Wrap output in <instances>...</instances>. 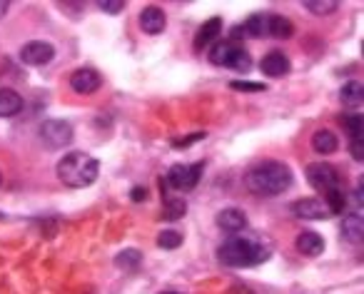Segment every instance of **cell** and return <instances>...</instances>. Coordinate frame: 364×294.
Returning <instances> with one entry per match:
<instances>
[{
  "label": "cell",
  "mask_w": 364,
  "mask_h": 294,
  "mask_svg": "<svg viewBox=\"0 0 364 294\" xmlns=\"http://www.w3.org/2000/svg\"><path fill=\"white\" fill-rule=\"evenodd\" d=\"M245 185H247L250 192L262 195V197H274V195H282L289 190V185H292V170L284 163L269 160V163H262L250 170L247 178H245Z\"/></svg>",
  "instance_id": "cell-1"
},
{
  "label": "cell",
  "mask_w": 364,
  "mask_h": 294,
  "mask_svg": "<svg viewBox=\"0 0 364 294\" xmlns=\"http://www.w3.org/2000/svg\"><path fill=\"white\" fill-rule=\"evenodd\" d=\"M269 247L255 237H232L220 244L218 257L225 267H255L269 259Z\"/></svg>",
  "instance_id": "cell-2"
},
{
  "label": "cell",
  "mask_w": 364,
  "mask_h": 294,
  "mask_svg": "<svg viewBox=\"0 0 364 294\" xmlns=\"http://www.w3.org/2000/svg\"><path fill=\"white\" fill-rule=\"evenodd\" d=\"M55 173L65 187H90L100 175V163L87 153H68L65 158H60Z\"/></svg>",
  "instance_id": "cell-3"
},
{
  "label": "cell",
  "mask_w": 364,
  "mask_h": 294,
  "mask_svg": "<svg viewBox=\"0 0 364 294\" xmlns=\"http://www.w3.org/2000/svg\"><path fill=\"white\" fill-rule=\"evenodd\" d=\"M205 163H195V165H172L167 170V185L175 190H193L195 185L203 178Z\"/></svg>",
  "instance_id": "cell-4"
},
{
  "label": "cell",
  "mask_w": 364,
  "mask_h": 294,
  "mask_svg": "<svg viewBox=\"0 0 364 294\" xmlns=\"http://www.w3.org/2000/svg\"><path fill=\"white\" fill-rule=\"evenodd\" d=\"M41 140L53 150H63L73 142V127L65 120H46L41 125Z\"/></svg>",
  "instance_id": "cell-5"
},
{
  "label": "cell",
  "mask_w": 364,
  "mask_h": 294,
  "mask_svg": "<svg viewBox=\"0 0 364 294\" xmlns=\"http://www.w3.org/2000/svg\"><path fill=\"white\" fill-rule=\"evenodd\" d=\"M307 183L319 192H329V190H334L339 185L337 170L327 163H312L307 165Z\"/></svg>",
  "instance_id": "cell-6"
},
{
  "label": "cell",
  "mask_w": 364,
  "mask_h": 294,
  "mask_svg": "<svg viewBox=\"0 0 364 294\" xmlns=\"http://www.w3.org/2000/svg\"><path fill=\"white\" fill-rule=\"evenodd\" d=\"M53 58H55V48H53L50 43L33 40L21 48V60L26 62V65H48Z\"/></svg>",
  "instance_id": "cell-7"
},
{
  "label": "cell",
  "mask_w": 364,
  "mask_h": 294,
  "mask_svg": "<svg viewBox=\"0 0 364 294\" xmlns=\"http://www.w3.org/2000/svg\"><path fill=\"white\" fill-rule=\"evenodd\" d=\"M102 85V77L95 67H80L70 75V87L77 92V95H92L97 92Z\"/></svg>",
  "instance_id": "cell-8"
},
{
  "label": "cell",
  "mask_w": 364,
  "mask_h": 294,
  "mask_svg": "<svg viewBox=\"0 0 364 294\" xmlns=\"http://www.w3.org/2000/svg\"><path fill=\"white\" fill-rule=\"evenodd\" d=\"M292 212L294 217L299 219H327L332 217L329 207L324 205V200H317V197H304V200H297L292 205Z\"/></svg>",
  "instance_id": "cell-9"
},
{
  "label": "cell",
  "mask_w": 364,
  "mask_h": 294,
  "mask_svg": "<svg viewBox=\"0 0 364 294\" xmlns=\"http://www.w3.org/2000/svg\"><path fill=\"white\" fill-rule=\"evenodd\" d=\"M259 70L264 72L267 77H282L289 72V58L284 55L282 50H272L267 53V55L262 58V62H259Z\"/></svg>",
  "instance_id": "cell-10"
},
{
  "label": "cell",
  "mask_w": 364,
  "mask_h": 294,
  "mask_svg": "<svg viewBox=\"0 0 364 294\" xmlns=\"http://www.w3.org/2000/svg\"><path fill=\"white\" fill-rule=\"evenodd\" d=\"M165 26H167V18H165V13H162L160 8H157V6L142 8L140 28L147 33V36H160V33L165 31Z\"/></svg>",
  "instance_id": "cell-11"
},
{
  "label": "cell",
  "mask_w": 364,
  "mask_h": 294,
  "mask_svg": "<svg viewBox=\"0 0 364 294\" xmlns=\"http://www.w3.org/2000/svg\"><path fill=\"white\" fill-rule=\"evenodd\" d=\"M218 227L225 229V232H242L245 227H247V217H245L242 209L237 207H225L223 212H218Z\"/></svg>",
  "instance_id": "cell-12"
},
{
  "label": "cell",
  "mask_w": 364,
  "mask_h": 294,
  "mask_svg": "<svg viewBox=\"0 0 364 294\" xmlns=\"http://www.w3.org/2000/svg\"><path fill=\"white\" fill-rule=\"evenodd\" d=\"M294 244H297V252L304 254V257H319L324 252V239L317 232H309V229L307 232H299Z\"/></svg>",
  "instance_id": "cell-13"
},
{
  "label": "cell",
  "mask_w": 364,
  "mask_h": 294,
  "mask_svg": "<svg viewBox=\"0 0 364 294\" xmlns=\"http://www.w3.org/2000/svg\"><path fill=\"white\" fill-rule=\"evenodd\" d=\"M223 33V21L220 18H210L195 36V50H205L213 40H218V36Z\"/></svg>",
  "instance_id": "cell-14"
},
{
  "label": "cell",
  "mask_w": 364,
  "mask_h": 294,
  "mask_svg": "<svg viewBox=\"0 0 364 294\" xmlns=\"http://www.w3.org/2000/svg\"><path fill=\"white\" fill-rule=\"evenodd\" d=\"M23 110V97L11 87L0 90V117H16Z\"/></svg>",
  "instance_id": "cell-15"
},
{
  "label": "cell",
  "mask_w": 364,
  "mask_h": 294,
  "mask_svg": "<svg viewBox=\"0 0 364 294\" xmlns=\"http://www.w3.org/2000/svg\"><path fill=\"white\" fill-rule=\"evenodd\" d=\"M342 237L347 242H354L359 244L364 237V222H362V214H347L342 219Z\"/></svg>",
  "instance_id": "cell-16"
},
{
  "label": "cell",
  "mask_w": 364,
  "mask_h": 294,
  "mask_svg": "<svg viewBox=\"0 0 364 294\" xmlns=\"http://www.w3.org/2000/svg\"><path fill=\"white\" fill-rule=\"evenodd\" d=\"M337 145H339V140L332 130H317L312 135V147H314V153H319V155L337 153Z\"/></svg>",
  "instance_id": "cell-17"
},
{
  "label": "cell",
  "mask_w": 364,
  "mask_h": 294,
  "mask_svg": "<svg viewBox=\"0 0 364 294\" xmlns=\"http://www.w3.org/2000/svg\"><path fill=\"white\" fill-rule=\"evenodd\" d=\"M267 36H272V38H292L294 36L292 21H287L284 16L267 13Z\"/></svg>",
  "instance_id": "cell-18"
},
{
  "label": "cell",
  "mask_w": 364,
  "mask_h": 294,
  "mask_svg": "<svg viewBox=\"0 0 364 294\" xmlns=\"http://www.w3.org/2000/svg\"><path fill=\"white\" fill-rule=\"evenodd\" d=\"M240 28H242V36H250V38L267 36V13H255V16H250Z\"/></svg>",
  "instance_id": "cell-19"
},
{
  "label": "cell",
  "mask_w": 364,
  "mask_h": 294,
  "mask_svg": "<svg viewBox=\"0 0 364 294\" xmlns=\"http://www.w3.org/2000/svg\"><path fill=\"white\" fill-rule=\"evenodd\" d=\"M362 82H347V85L342 87V92H339V100H342V105L344 107H359L362 105Z\"/></svg>",
  "instance_id": "cell-20"
},
{
  "label": "cell",
  "mask_w": 364,
  "mask_h": 294,
  "mask_svg": "<svg viewBox=\"0 0 364 294\" xmlns=\"http://www.w3.org/2000/svg\"><path fill=\"white\" fill-rule=\"evenodd\" d=\"M250 65H252V58H250V53L245 50V48H240V45L232 48L228 62H225V67H232V70H237V72H247Z\"/></svg>",
  "instance_id": "cell-21"
},
{
  "label": "cell",
  "mask_w": 364,
  "mask_h": 294,
  "mask_svg": "<svg viewBox=\"0 0 364 294\" xmlns=\"http://www.w3.org/2000/svg\"><path fill=\"white\" fill-rule=\"evenodd\" d=\"M232 48H235V43H230V40L215 43V45L208 50L210 62H213V65H223L225 67V62H228V58H230V53H232Z\"/></svg>",
  "instance_id": "cell-22"
},
{
  "label": "cell",
  "mask_w": 364,
  "mask_h": 294,
  "mask_svg": "<svg viewBox=\"0 0 364 294\" xmlns=\"http://www.w3.org/2000/svg\"><path fill=\"white\" fill-rule=\"evenodd\" d=\"M302 6H304V11L314 13V16H332L339 8V3L337 0H304Z\"/></svg>",
  "instance_id": "cell-23"
},
{
  "label": "cell",
  "mask_w": 364,
  "mask_h": 294,
  "mask_svg": "<svg viewBox=\"0 0 364 294\" xmlns=\"http://www.w3.org/2000/svg\"><path fill=\"white\" fill-rule=\"evenodd\" d=\"M140 262H142V254L137 252V249H122V252L115 257V264H117V267H120V269H127V272H130V269H137V267H140Z\"/></svg>",
  "instance_id": "cell-24"
},
{
  "label": "cell",
  "mask_w": 364,
  "mask_h": 294,
  "mask_svg": "<svg viewBox=\"0 0 364 294\" xmlns=\"http://www.w3.org/2000/svg\"><path fill=\"white\" fill-rule=\"evenodd\" d=\"M324 205L329 207V212L332 214H339V212H344V207H347V197H344V192L339 187H334V190H329V192H324Z\"/></svg>",
  "instance_id": "cell-25"
},
{
  "label": "cell",
  "mask_w": 364,
  "mask_h": 294,
  "mask_svg": "<svg viewBox=\"0 0 364 294\" xmlns=\"http://www.w3.org/2000/svg\"><path fill=\"white\" fill-rule=\"evenodd\" d=\"M180 244H182V232H177V229H162V232L157 234V247L177 249Z\"/></svg>",
  "instance_id": "cell-26"
},
{
  "label": "cell",
  "mask_w": 364,
  "mask_h": 294,
  "mask_svg": "<svg viewBox=\"0 0 364 294\" xmlns=\"http://www.w3.org/2000/svg\"><path fill=\"white\" fill-rule=\"evenodd\" d=\"M188 212L185 200H165V219H180Z\"/></svg>",
  "instance_id": "cell-27"
},
{
  "label": "cell",
  "mask_w": 364,
  "mask_h": 294,
  "mask_svg": "<svg viewBox=\"0 0 364 294\" xmlns=\"http://www.w3.org/2000/svg\"><path fill=\"white\" fill-rule=\"evenodd\" d=\"M344 125H347V132L352 140H362V132H364V120L359 112H354V115H349L347 120H344Z\"/></svg>",
  "instance_id": "cell-28"
},
{
  "label": "cell",
  "mask_w": 364,
  "mask_h": 294,
  "mask_svg": "<svg viewBox=\"0 0 364 294\" xmlns=\"http://www.w3.org/2000/svg\"><path fill=\"white\" fill-rule=\"evenodd\" d=\"M230 87H232V90H242V92H262L264 90L262 82H250V80H232Z\"/></svg>",
  "instance_id": "cell-29"
},
{
  "label": "cell",
  "mask_w": 364,
  "mask_h": 294,
  "mask_svg": "<svg viewBox=\"0 0 364 294\" xmlns=\"http://www.w3.org/2000/svg\"><path fill=\"white\" fill-rule=\"evenodd\" d=\"M97 8H100V11H105V13H110V16H117V13L125 11V3H122V0H100V3H97Z\"/></svg>",
  "instance_id": "cell-30"
},
{
  "label": "cell",
  "mask_w": 364,
  "mask_h": 294,
  "mask_svg": "<svg viewBox=\"0 0 364 294\" xmlns=\"http://www.w3.org/2000/svg\"><path fill=\"white\" fill-rule=\"evenodd\" d=\"M349 153H352V158L357 160V163H362V160H364V142L362 140H352V145H349Z\"/></svg>",
  "instance_id": "cell-31"
},
{
  "label": "cell",
  "mask_w": 364,
  "mask_h": 294,
  "mask_svg": "<svg viewBox=\"0 0 364 294\" xmlns=\"http://www.w3.org/2000/svg\"><path fill=\"white\" fill-rule=\"evenodd\" d=\"M203 137H205V132H195L193 137H182V140H172V145H175V147H185V145H193V142L203 140Z\"/></svg>",
  "instance_id": "cell-32"
},
{
  "label": "cell",
  "mask_w": 364,
  "mask_h": 294,
  "mask_svg": "<svg viewBox=\"0 0 364 294\" xmlns=\"http://www.w3.org/2000/svg\"><path fill=\"white\" fill-rule=\"evenodd\" d=\"M132 200H135V202H142V200H147V190L145 187H135V190H132Z\"/></svg>",
  "instance_id": "cell-33"
},
{
  "label": "cell",
  "mask_w": 364,
  "mask_h": 294,
  "mask_svg": "<svg viewBox=\"0 0 364 294\" xmlns=\"http://www.w3.org/2000/svg\"><path fill=\"white\" fill-rule=\"evenodd\" d=\"M8 11H11V3H8V0H0V16H6Z\"/></svg>",
  "instance_id": "cell-34"
},
{
  "label": "cell",
  "mask_w": 364,
  "mask_h": 294,
  "mask_svg": "<svg viewBox=\"0 0 364 294\" xmlns=\"http://www.w3.org/2000/svg\"><path fill=\"white\" fill-rule=\"evenodd\" d=\"M160 294H182V292H160Z\"/></svg>",
  "instance_id": "cell-35"
},
{
  "label": "cell",
  "mask_w": 364,
  "mask_h": 294,
  "mask_svg": "<svg viewBox=\"0 0 364 294\" xmlns=\"http://www.w3.org/2000/svg\"><path fill=\"white\" fill-rule=\"evenodd\" d=\"M0 185H3V175H0Z\"/></svg>",
  "instance_id": "cell-36"
}]
</instances>
